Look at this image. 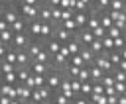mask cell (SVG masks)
<instances>
[{
  "mask_svg": "<svg viewBox=\"0 0 126 104\" xmlns=\"http://www.w3.org/2000/svg\"><path fill=\"white\" fill-rule=\"evenodd\" d=\"M79 55L83 57V61L87 63V67H91V65H94V53H93V51H91L89 47H83Z\"/></svg>",
  "mask_w": 126,
  "mask_h": 104,
  "instance_id": "9a60e30c",
  "label": "cell"
},
{
  "mask_svg": "<svg viewBox=\"0 0 126 104\" xmlns=\"http://www.w3.org/2000/svg\"><path fill=\"white\" fill-rule=\"evenodd\" d=\"M73 35H75V33H73V31H69V29H65L61 24H59V26H55L53 39H57L59 43H63V45H65V43H69V41L73 39Z\"/></svg>",
  "mask_w": 126,
  "mask_h": 104,
  "instance_id": "3957f363",
  "label": "cell"
},
{
  "mask_svg": "<svg viewBox=\"0 0 126 104\" xmlns=\"http://www.w3.org/2000/svg\"><path fill=\"white\" fill-rule=\"evenodd\" d=\"M12 102V98L10 96H4V94H0V104H10Z\"/></svg>",
  "mask_w": 126,
  "mask_h": 104,
  "instance_id": "f35d334b",
  "label": "cell"
},
{
  "mask_svg": "<svg viewBox=\"0 0 126 104\" xmlns=\"http://www.w3.org/2000/svg\"><path fill=\"white\" fill-rule=\"evenodd\" d=\"M73 104H91V100L87 96H75L73 98Z\"/></svg>",
  "mask_w": 126,
  "mask_h": 104,
  "instance_id": "d590c367",
  "label": "cell"
},
{
  "mask_svg": "<svg viewBox=\"0 0 126 104\" xmlns=\"http://www.w3.org/2000/svg\"><path fill=\"white\" fill-rule=\"evenodd\" d=\"M63 77H65V73H63V71H59V69H51V71L47 73V86L51 88V92H53V94H55V92H59L61 82H63Z\"/></svg>",
  "mask_w": 126,
  "mask_h": 104,
  "instance_id": "6da1fadb",
  "label": "cell"
},
{
  "mask_svg": "<svg viewBox=\"0 0 126 104\" xmlns=\"http://www.w3.org/2000/svg\"><path fill=\"white\" fill-rule=\"evenodd\" d=\"M112 77H114L116 82H126V73L120 71V69H114V71H112Z\"/></svg>",
  "mask_w": 126,
  "mask_h": 104,
  "instance_id": "83f0119b",
  "label": "cell"
},
{
  "mask_svg": "<svg viewBox=\"0 0 126 104\" xmlns=\"http://www.w3.org/2000/svg\"><path fill=\"white\" fill-rule=\"evenodd\" d=\"M108 57H110V63L114 65V69L122 63V55H120V51H116V49H114V51H110V53H108Z\"/></svg>",
  "mask_w": 126,
  "mask_h": 104,
  "instance_id": "7402d4cb",
  "label": "cell"
},
{
  "mask_svg": "<svg viewBox=\"0 0 126 104\" xmlns=\"http://www.w3.org/2000/svg\"><path fill=\"white\" fill-rule=\"evenodd\" d=\"M106 33H108V29H104L102 26H98L96 29H93V35H94V39H102V37H106Z\"/></svg>",
  "mask_w": 126,
  "mask_h": 104,
  "instance_id": "f1b7e54d",
  "label": "cell"
},
{
  "mask_svg": "<svg viewBox=\"0 0 126 104\" xmlns=\"http://www.w3.org/2000/svg\"><path fill=\"white\" fill-rule=\"evenodd\" d=\"M14 71H18V67H16V65H12V63H6V61H2V75L14 73Z\"/></svg>",
  "mask_w": 126,
  "mask_h": 104,
  "instance_id": "4dcf8cb0",
  "label": "cell"
},
{
  "mask_svg": "<svg viewBox=\"0 0 126 104\" xmlns=\"http://www.w3.org/2000/svg\"><path fill=\"white\" fill-rule=\"evenodd\" d=\"M85 6H89V8H93V4H94V0H81Z\"/></svg>",
  "mask_w": 126,
  "mask_h": 104,
  "instance_id": "b9f144b4",
  "label": "cell"
},
{
  "mask_svg": "<svg viewBox=\"0 0 126 104\" xmlns=\"http://www.w3.org/2000/svg\"><path fill=\"white\" fill-rule=\"evenodd\" d=\"M65 45H67V49H69L71 57H73V55H79V53H81V49H83L81 41H79V39H75V37H73V39H71L69 43H65Z\"/></svg>",
  "mask_w": 126,
  "mask_h": 104,
  "instance_id": "5bb4252c",
  "label": "cell"
},
{
  "mask_svg": "<svg viewBox=\"0 0 126 104\" xmlns=\"http://www.w3.org/2000/svg\"><path fill=\"white\" fill-rule=\"evenodd\" d=\"M100 26H102L104 29H110V27L114 26V22H112V18H110V14H108V10L100 14Z\"/></svg>",
  "mask_w": 126,
  "mask_h": 104,
  "instance_id": "e0dca14e",
  "label": "cell"
},
{
  "mask_svg": "<svg viewBox=\"0 0 126 104\" xmlns=\"http://www.w3.org/2000/svg\"><path fill=\"white\" fill-rule=\"evenodd\" d=\"M81 86H83V82L79 78H71V88H73V92L77 96H81Z\"/></svg>",
  "mask_w": 126,
  "mask_h": 104,
  "instance_id": "1f68e13d",
  "label": "cell"
},
{
  "mask_svg": "<svg viewBox=\"0 0 126 104\" xmlns=\"http://www.w3.org/2000/svg\"><path fill=\"white\" fill-rule=\"evenodd\" d=\"M114 90H116L118 94H126V82H116V84H114Z\"/></svg>",
  "mask_w": 126,
  "mask_h": 104,
  "instance_id": "e575fe53",
  "label": "cell"
},
{
  "mask_svg": "<svg viewBox=\"0 0 126 104\" xmlns=\"http://www.w3.org/2000/svg\"><path fill=\"white\" fill-rule=\"evenodd\" d=\"M32 61H33V59L30 57L28 49H20V51H18V69H22V67H30Z\"/></svg>",
  "mask_w": 126,
  "mask_h": 104,
  "instance_id": "ba28073f",
  "label": "cell"
},
{
  "mask_svg": "<svg viewBox=\"0 0 126 104\" xmlns=\"http://www.w3.org/2000/svg\"><path fill=\"white\" fill-rule=\"evenodd\" d=\"M75 22L79 26V29H85L87 27V22H89V12H75Z\"/></svg>",
  "mask_w": 126,
  "mask_h": 104,
  "instance_id": "4fadbf2b",
  "label": "cell"
},
{
  "mask_svg": "<svg viewBox=\"0 0 126 104\" xmlns=\"http://www.w3.org/2000/svg\"><path fill=\"white\" fill-rule=\"evenodd\" d=\"M2 78H4L6 84H20V82H18V71L8 73V75H2Z\"/></svg>",
  "mask_w": 126,
  "mask_h": 104,
  "instance_id": "603a6c76",
  "label": "cell"
},
{
  "mask_svg": "<svg viewBox=\"0 0 126 104\" xmlns=\"http://www.w3.org/2000/svg\"><path fill=\"white\" fill-rule=\"evenodd\" d=\"M79 80H81V82H89V80H91V71H89V67H83V69H81Z\"/></svg>",
  "mask_w": 126,
  "mask_h": 104,
  "instance_id": "4316f807",
  "label": "cell"
},
{
  "mask_svg": "<svg viewBox=\"0 0 126 104\" xmlns=\"http://www.w3.org/2000/svg\"><path fill=\"white\" fill-rule=\"evenodd\" d=\"M69 65H75V67H81V69H83V67H87V63L83 61V57H81V55H73Z\"/></svg>",
  "mask_w": 126,
  "mask_h": 104,
  "instance_id": "f546056e",
  "label": "cell"
},
{
  "mask_svg": "<svg viewBox=\"0 0 126 104\" xmlns=\"http://www.w3.org/2000/svg\"><path fill=\"white\" fill-rule=\"evenodd\" d=\"M73 37H75V39H79L83 47H89V45L94 41V35H93V31H91V29H87V27H85V29H79V31H77Z\"/></svg>",
  "mask_w": 126,
  "mask_h": 104,
  "instance_id": "8992f818",
  "label": "cell"
},
{
  "mask_svg": "<svg viewBox=\"0 0 126 104\" xmlns=\"http://www.w3.org/2000/svg\"><path fill=\"white\" fill-rule=\"evenodd\" d=\"M118 104H126V94H120L118 96Z\"/></svg>",
  "mask_w": 126,
  "mask_h": 104,
  "instance_id": "60d3db41",
  "label": "cell"
},
{
  "mask_svg": "<svg viewBox=\"0 0 126 104\" xmlns=\"http://www.w3.org/2000/svg\"><path fill=\"white\" fill-rule=\"evenodd\" d=\"M32 94H33V90H32V88H28L26 84H18V98H20L22 102L32 100Z\"/></svg>",
  "mask_w": 126,
  "mask_h": 104,
  "instance_id": "7c38bea8",
  "label": "cell"
},
{
  "mask_svg": "<svg viewBox=\"0 0 126 104\" xmlns=\"http://www.w3.org/2000/svg\"><path fill=\"white\" fill-rule=\"evenodd\" d=\"M104 90H106V88H104L100 82H94V84H93V94H94V96H100V94H104ZM93 94H91V96H93Z\"/></svg>",
  "mask_w": 126,
  "mask_h": 104,
  "instance_id": "d6a6232c",
  "label": "cell"
},
{
  "mask_svg": "<svg viewBox=\"0 0 126 104\" xmlns=\"http://www.w3.org/2000/svg\"><path fill=\"white\" fill-rule=\"evenodd\" d=\"M108 10H114V12H126V2H124V0H112Z\"/></svg>",
  "mask_w": 126,
  "mask_h": 104,
  "instance_id": "44dd1931",
  "label": "cell"
},
{
  "mask_svg": "<svg viewBox=\"0 0 126 104\" xmlns=\"http://www.w3.org/2000/svg\"><path fill=\"white\" fill-rule=\"evenodd\" d=\"M116 69H120V71H124V73H126V61H124V59H122V63H120V65H118V67H116Z\"/></svg>",
  "mask_w": 126,
  "mask_h": 104,
  "instance_id": "ab89813d",
  "label": "cell"
},
{
  "mask_svg": "<svg viewBox=\"0 0 126 104\" xmlns=\"http://www.w3.org/2000/svg\"><path fill=\"white\" fill-rule=\"evenodd\" d=\"M93 94V82L89 80V82H83V86H81V96H91Z\"/></svg>",
  "mask_w": 126,
  "mask_h": 104,
  "instance_id": "484cf974",
  "label": "cell"
},
{
  "mask_svg": "<svg viewBox=\"0 0 126 104\" xmlns=\"http://www.w3.org/2000/svg\"><path fill=\"white\" fill-rule=\"evenodd\" d=\"M69 78H79V73H81V67H75V65H69L65 71H63Z\"/></svg>",
  "mask_w": 126,
  "mask_h": 104,
  "instance_id": "ffe728a7",
  "label": "cell"
},
{
  "mask_svg": "<svg viewBox=\"0 0 126 104\" xmlns=\"http://www.w3.org/2000/svg\"><path fill=\"white\" fill-rule=\"evenodd\" d=\"M102 45H104V51L106 53H110V51H114V39L106 33V37H102Z\"/></svg>",
  "mask_w": 126,
  "mask_h": 104,
  "instance_id": "cb8c5ba5",
  "label": "cell"
},
{
  "mask_svg": "<svg viewBox=\"0 0 126 104\" xmlns=\"http://www.w3.org/2000/svg\"><path fill=\"white\" fill-rule=\"evenodd\" d=\"M100 84H102L104 88H108V86H114V84H116V80H114L112 73H110V75H104V77L100 78Z\"/></svg>",
  "mask_w": 126,
  "mask_h": 104,
  "instance_id": "d4e9b609",
  "label": "cell"
},
{
  "mask_svg": "<svg viewBox=\"0 0 126 104\" xmlns=\"http://www.w3.org/2000/svg\"><path fill=\"white\" fill-rule=\"evenodd\" d=\"M89 49L94 53V57H96V55H102V53H106V51H104V45H102V39H94V41L89 45Z\"/></svg>",
  "mask_w": 126,
  "mask_h": 104,
  "instance_id": "2e32d148",
  "label": "cell"
},
{
  "mask_svg": "<svg viewBox=\"0 0 126 104\" xmlns=\"http://www.w3.org/2000/svg\"><path fill=\"white\" fill-rule=\"evenodd\" d=\"M122 37H124V43H126V29L122 31Z\"/></svg>",
  "mask_w": 126,
  "mask_h": 104,
  "instance_id": "bcb514c9",
  "label": "cell"
},
{
  "mask_svg": "<svg viewBox=\"0 0 126 104\" xmlns=\"http://www.w3.org/2000/svg\"><path fill=\"white\" fill-rule=\"evenodd\" d=\"M53 98V92L49 86H41V88H33V94H32V104H41L45 100H51Z\"/></svg>",
  "mask_w": 126,
  "mask_h": 104,
  "instance_id": "7a4b0ae2",
  "label": "cell"
},
{
  "mask_svg": "<svg viewBox=\"0 0 126 104\" xmlns=\"http://www.w3.org/2000/svg\"><path fill=\"white\" fill-rule=\"evenodd\" d=\"M43 4H47L49 8H61V0H43Z\"/></svg>",
  "mask_w": 126,
  "mask_h": 104,
  "instance_id": "8d00e7d4",
  "label": "cell"
},
{
  "mask_svg": "<svg viewBox=\"0 0 126 104\" xmlns=\"http://www.w3.org/2000/svg\"><path fill=\"white\" fill-rule=\"evenodd\" d=\"M94 65L96 67H100L106 75H110L112 71H114V65L110 63V57H108V53H102V55H96L94 57Z\"/></svg>",
  "mask_w": 126,
  "mask_h": 104,
  "instance_id": "5b68a950",
  "label": "cell"
},
{
  "mask_svg": "<svg viewBox=\"0 0 126 104\" xmlns=\"http://www.w3.org/2000/svg\"><path fill=\"white\" fill-rule=\"evenodd\" d=\"M14 31L12 29H8V31H2L0 33V43H4V45H12L14 43Z\"/></svg>",
  "mask_w": 126,
  "mask_h": 104,
  "instance_id": "ac0fdd59",
  "label": "cell"
},
{
  "mask_svg": "<svg viewBox=\"0 0 126 104\" xmlns=\"http://www.w3.org/2000/svg\"><path fill=\"white\" fill-rule=\"evenodd\" d=\"M51 100H53L55 104H73V100H71V98H67L63 92H55Z\"/></svg>",
  "mask_w": 126,
  "mask_h": 104,
  "instance_id": "d6986e66",
  "label": "cell"
},
{
  "mask_svg": "<svg viewBox=\"0 0 126 104\" xmlns=\"http://www.w3.org/2000/svg\"><path fill=\"white\" fill-rule=\"evenodd\" d=\"M10 104H22V100H20V98H16V100H12Z\"/></svg>",
  "mask_w": 126,
  "mask_h": 104,
  "instance_id": "ee69618b",
  "label": "cell"
},
{
  "mask_svg": "<svg viewBox=\"0 0 126 104\" xmlns=\"http://www.w3.org/2000/svg\"><path fill=\"white\" fill-rule=\"evenodd\" d=\"M41 22L39 20H35V22H30V26H28V33L32 35V39H39L41 37Z\"/></svg>",
  "mask_w": 126,
  "mask_h": 104,
  "instance_id": "52a82bcc",
  "label": "cell"
},
{
  "mask_svg": "<svg viewBox=\"0 0 126 104\" xmlns=\"http://www.w3.org/2000/svg\"><path fill=\"white\" fill-rule=\"evenodd\" d=\"M22 104H32V102H30V100H28V102H22Z\"/></svg>",
  "mask_w": 126,
  "mask_h": 104,
  "instance_id": "7dc6e473",
  "label": "cell"
},
{
  "mask_svg": "<svg viewBox=\"0 0 126 104\" xmlns=\"http://www.w3.org/2000/svg\"><path fill=\"white\" fill-rule=\"evenodd\" d=\"M30 69H32V73H33V75H47L53 67H51V65H45V63H35V61H32Z\"/></svg>",
  "mask_w": 126,
  "mask_h": 104,
  "instance_id": "9c48e42d",
  "label": "cell"
},
{
  "mask_svg": "<svg viewBox=\"0 0 126 104\" xmlns=\"http://www.w3.org/2000/svg\"><path fill=\"white\" fill-rule=\"evenodd\" d=\"M41 104H55L53 100H45V102H41Z\"/></svg>",
  "mask_w": 126,
  "mask_h": 104,
  "instance_id": "f6af8a7d",
  "label": "cell"
},
{
  "mask_svg": "<svg viewBox=\"0 0 126 104\" xmlns=\"http://www.w3.org/2000/svg\"><path fill=\"white\" fill-rule=\"evenodd\" d=\"M32 41H33V39H32V35H30L28 31H26V33H16V35H14V43H12V47L18 49V51H20V49H28Z\"/></svg>",
  "mask_w": 126,
  "mask_h": 104,
  "instance_id": "277c9868",
  "label": "cell"
},
{
  "mask_svg": "<svg viewBox=\"0 0 126 104\" xmlns=\"http://www.w3.org/2000/svg\"><path fill=\"white\" fill-rule=\"evenodd\" d=\"M108 35H110L112 39H116V37H122V29H118L116 26H112V27L108 29Z\"/></svg>",
  "mask_w": 126,
  "mask_h": 104,
  "instance_id": "836d02e7",
  "label": "cell"
},
{
  "mask_svg": "<svg viewBox=\"0 0 126 104\" xmlns=\"http://www.w3.org/2000/svg\"><path fill=\"white\" fill-rule=\"evenodd\" d=\"M61 47H63V43H59V41H57V39H53V37H51V39H47V43H45V49L49 51V55H51V57H53V55H57V53L61 51Z\"/></svg>",
  "mask_w": 126,
  "mask_h": 104,
  "instance_id": "30bf717a",
  "label": "cell"
},
{
  "mask_svg": "<svg viewBox=\"0 0 126 104\" xmlns=\"http://www.w3.org/2000/svg\"><path fill=\"white\" fill-rule=\"evenodd\" d=\"M89 71H91V82H93V84H94V82H100V78L106 75V73H104L100 67H96V65H91Z\"/></svg>",
  "mask_w": 126,
  "mask_h": 104,
  "instance_id": "8fae6325",
  "label": "cell"
},
{
  "mask_svg": "<svg viewBox=\"0 0 126 104\" xmlns=\"http://www.w3.org/2000/svg\"><path fill=\"white\" fill-rule=\"evenodd\" d=\"M120 55H122V59L126 61V47H124V49H120Z\"/></svg>",
  "mask_w": 126,
  "mask_h": 104,
  "instance_id": "7bdbcfd3",
  "label": "cell"
},
{
  "mask_svg": "<svg viewBox=\"0 0 126 104\" xmlns=\"http://www.w3.org/2000/svg\"><path fill=\"white\" fill-rule=\"evenodd\" d=\"M20 4H28V6H39L43 0H18Z\"/></svg>",
  "mask_w": 126,
  "mask_h": 104,
  "instance_id": "74e56055",
  "label": "cell"
}]
</instances>
